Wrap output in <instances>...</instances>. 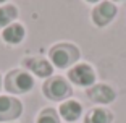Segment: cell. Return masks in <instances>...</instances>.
Listing matches in <instances>:
<instances>
[{
  "label": "cell",
  "instance_id": "17",
  "mask_svg": "<svg viewBox=\"0 0 126 123\" xmlns=\"http://www.w3.org/2000/svg\"><path fill=\"white\" fill-rule=\"evenodd\" d=\"M0 79H2V78H0Z\"/></svg>",
  "mask_w": 126,
  "mask_h": 123
},
{
  "label": "cell",
  "instance_id": "11",
  "mask_svg": "<svg viewBox=\"0 0 126 123\" xmlns=\"http://www.w3.org/2000/svg\"><path fill=\"white\" fill-rule=\"evenodd\" d=\"M111 122V113L105 108H92L86 115L84 123H110Z\"/></svg>",
  "mask_w": 126,
  "mask_h": 123
},
{
  "label": "cell",
  "instance_id": "1",
  "mask_svg": "<svg viewBox=\"0 0 126 123\" xmlns=\"http://www.w3.org/2000/svg\"><path fill=\"white\" fill-rule=\"evenodd\" d=\"M78 57H79L78 49L70 44H58L50 50V58H52L53 65L58 68L70 67L71 63H74L78 60Z\"/></svg>",
  "mask_w": 126,
  "mask_h": 123
},
{
  "label": "cell",
  "instance_id": "3",
  "mask_svg": "<svg viewBox=\"0 0 126 123\" xmlns=\"http://www.w3.org/2000/svg\"><path fill=\"white\" fill-rule=\"evenodd\" d=\"M44 91H45V96L53 99V101H62L65 97H68L71 94V88L66 81L60 76L50 79L44 84Z\"/></svg>",
  "mask_w": 126,
  "mask_h": 123
},
{
  "label": "cell",
  "instance_id": "10",
  "mask_svg": "<svg viewBox=\"0 0 126 123\" xmlns=\"http://www.w3.org/2000/svg\"><path fill=\"white\" fill-rule=\"evenodd\" d=\"M2 36H3V39L8 44H19L23 41V37H24V28L21 24H18V23L10 24V26H7L3 29Z\"/></svg>",
  "mask_w": 126,
  "mask_h": 123
},
{
  "label": "cell",
  "instance_id": "4",
  "mask_svg": "<svg viewBox=\"0 0 126 123\" xmlns=\"http://www.w3.org/2000/svg\"><path fill=\"white\" fill-rule=\"evenodd\" d=\"M21 110L23 107L18 99L8 96H0V122H8V120L18 118Z\"/></svg>",
  "mask_w": 126,
  "mask_h": 123
},
{
  "label": "cell",
  "instance_id": "8",
  "mask_svg": "<svg viewBox=\"0 0 126 123\" xmlns=\"http://www.w3.org/2000/svg\"><path fill=\"white\" fill-rule=\"evenodd\" d=\"M24 65H26L32 73H36L37 76H42V78L50 76L52 71H53L52 65L48 63L47 60H44V58H36V57H32V58L24 60Z\"/></svg>",
  "mask_w": 126,
  "mask_h": 123
},
{
  "label": "cell",
  "instance_id": "14",
  "mask_svg": "<svg viewBox=\"0 0 126 123\" xmlns=\"http://www.w3.org/2000/svg\"><path fill=\"white\" fill-rule=\"evenodd\" d=\"M87 2H99V0H87Z\"/></svg>",
  "mask_w": 126,
  "mask_h": 123
},
{
  "label": "cell",
  "instance_id": "13",
  "mask_svg": "<svg viewBox=\"0 0 126 123\" xmlns=\"http://www.w3.org/2000/svg\"><path fill=\"white\" fill-rule=\"evenodd\" d=\"M37 123H58V118H57L55 112L53 110H44V112L39 115L37 118Z\"/></svg>",
  "mask_w": 126,
  "mask_h": 123
},
{
  "label": "cell",
  "instance_id": "9",
  "mask_svg": "<svg viewBox=\"0 0 126 123\" xmlns=\"http://www.w3.org/2000/svg\"><path fill=\"white\" fill-rule=\"evenodd\" d=\"M60 113H62V117L66 122H74V120H78L81 117L82 107L76 101H66L60 105Z\"/></svg>",
  "mask_w": 126,
  "mask_h": 123
},
{
  "label": "cell",
  "instance_id": "2",
  "mask_svg": "<svg viewBox=\"0 0 126 123\" xmlns=\"http://www.w3.org/2000/svg\"><path fill=\"white\" fill-rule=\"evenodd\" d=\"M7 89L10 92H16V94H23V92H28V91L32 89L34 86V79L29 73L26 71H21V70H15L8 73L7 76Z\"/></svg>",
  "mask_w": 126,
  "mask_h": 123
},
{
  "label": "cell",
  "instance_id": "6",
  "mask_svg": "<svg viewBox=\"0 0 126 123\" xmlns=\"http://www.w3.org/2000/svg\"><path fill=\"white\" fill-rule=\"evenodd\" d=\"M116 11L118 10H116V7L111 3V2H102V3H99L94 8L92 19H94V23H95L97 26L104 28L116 16Z\"/></svg>",
  "mask_w": 126,
  "mask_h": 123
},
{
  "label": "cell",
  "instance_id": "7",
  "mask_svg": "<svg viewBox=\"0 0 126 123\" xmlns=\"http://www.w3.org/2000/svg\"><path fill=\"white\" fill-rule=\"evenodd\" d=\"M115 91L107 84H97L87 91V97L97 104H110L115 99Z\"/></svg>",
  "mask_w": 126,
  "mask_h": 123
},
{
  "label": "cell",
  "instance_id": "15",
  "mask_svg": "<svg viewBox=\"0 0 126 123\" xmlns=\"http://www.w3.org/2000/svg\"><path fill=\"white\" fill-rule=\"evenodd\" d=\"M2 2H5V0H0V3H2Z\"/></svg>",
  "mask_w": 126,
  "mask_h": 123
},
{
  "label": "cell",
  "instance_id": "12",
  "mask_svg": "<svg viewBox=\"0 0 126 123\" xmlns=\"http://www.w3.org/2000/svg\"><path fill=\"white\" fill-rule=\"evenodd\" d=\"M18 16V10L13 5H7V7L0 8V28L7 26L11 19H15Z\"/></svg>",
  "mask_w": 126,
  "mask_h": 123
},
{
  "label": "cell",
  "instance_id": "16",
  "mask_svg": "<svg viewBox=\"0 0 126 123\" xmlns=\"http://www.w3.org/2000/svg\"><path fill=\"white\" fill-rule=\"evenodd\" d=\"M115 2H120V0H115Z\"/></svg>",
  "mask_w": 126,
  "mask_h": 123
},
{
  "label": "cell",
  "instance_id": "5",
  "mask_svg": "<svg viewBox=\"0 0 126 123\" xmlns=\"http://www.w3.org/2000/svg\"><path fill=\"white\" fill-rule=\"evenodd\" d=\"M68 76L76 86H91L95 81V73H94L92 67H89L86 63L73 67L68 73Z\"/></svg>",
  "mask_w": 126,
  "mask_h": 123
}]
</instances>
